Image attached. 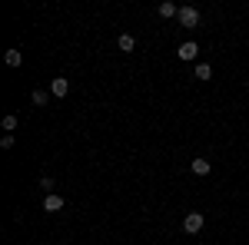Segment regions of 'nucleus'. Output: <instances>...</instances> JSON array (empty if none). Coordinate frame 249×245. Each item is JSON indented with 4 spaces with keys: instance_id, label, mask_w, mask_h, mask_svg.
<instances>
[{
    "instance_id": "nucleus-12",
    "label": "nucleus",
    "mask_w": 249,
    "mask_h": 245,
    "mask_svg": "<svg viewBox=\"0 0 249 245\" xmlns=\"http://www.w3.org/2000/svg\"><path fill=\"white\" fill-rule=\"evenodd\" d=\"M40 186H43V192H47V196H50V192H53V186H57V182H53V179H50V176H43V179H40Z\"/></svg>"
},
{
    "instance_id": "nucleus-14",
    "label": "nucleus",
    "mask_w": 249,
    "mask_h": 245,
    "mask_svg": "<svg viewBox=\"0 0 249 245\" xmlns=\"http://www.w3.org/2000/svg\"><path fill=\"white\" fill-rule=\"evenodd\" d=\"M0 146H3V149H14V132H7V136L0 139Z\"/></svg>"
},
{
    "instance_id": "nucleus-2",
    "label": "nucleus",
    "mask_w": 249,
    "mask_h": 245,
    "mask_svg": "<svg viewBox=\"0 0 249 245\" xmlns=\"http://www.w3.org/2000/svg\"><path fill=\"white\" fill-rule=\"evenodd\" d=\"M179 23H183L186 30L199 27V10H196V7H179Z\"/></svg>"
},
{
    "instance_id": "nucleus-10",
    "label": "nucleus",
    "mask_w": 249,
    "mask_h": 245,
    "mask_svg": "<svg viewBox=\"0 0 249 245\" xmlns=\"http://www.w3.org/2000/svg\"><path fill=\"white\" fill-rule=\"evenodd\" d=\"M210 76H213L210 63H196V80H210Z\"/></svg>"
},
{
    "instance_id": "nucleus-13",
    "label": "nucleus",
    "mask_w": 249,
    "mask_h": 245,
    "mask_svg": "<svg viewBox=\"0 0 249 245\" xmlns=\"http://www.w3.org/2000/svg\"><path fill=\"white\" fill-rule=\"evenodd\" d=\"M30 99H34L37 106H43V103H47V93H43V90H34V96H30Z\"/></svg>"
},
{
    "instance_id": "nucleus-6",
    "label": "nucleus",
    "mask_w": 249,
    "mask_h": 245,
    "mask_svg": "<svg viewBox=\"0 0 249 245\" xmlns=\"http://www.w3.org/2000/svg\"><path fill=\"white\" fill-rule=\"evenodd\" d=\"M190 169L196 172V176H210L213 166H210V159H193V163H190Z\"/></svg>"
},
{
    "instance_id": "nucleus-5",
    "label": "nucleus",
    "mask_w": 249,
    "mask_h": 245,
    "mask_svg": "<svg viewBox=\"0 0 249 245\" xmlns=\"http://www.w3.org/2000/svg\"><path fill=\"white\" fill-rule=\"evenodd\" d=\"M196 53H199V47H196V43H183V47H179V60H186V63H190V60H196Z\"/></svg>"
},
{
    "instance_id": "nucleus-7",
    "label": "nucleus",
    "mask_w": 249,
    "mask_h": 245,
    "mask_svg": "<svg viewBox=\"0 0 249 245\" xmlns=\"http://www.w3.org/2000/svg\"><path fill=\"white\" fill-rule=\"evenodd\" d=\"M116 43H120V50H123V53H133V50H136V37H130V33H123Z\"/></svg>"
},
{
    "instance_id": "nucleus-4",
    "label": "nucleus",
    "mask_w": 249,
    "mask_h": 245,
    "mask_svg": "<svg viewBox=\"0 0 249 245\" xmlns=\"http://www.w3.org/2000/svg\"><path fill=\"white\" fill-rule=\"evenodd\" d=\"M60 209H63V199L60 196H53V192L43 196V212H60Z\"/></svg>"
},
{
    "instance_id": "nucleus-11",
    "label": "nucleus",
    "mask_w": 249,
    "mask_h": 245,
    "mask_svg": "<svg viewBox=\"0 0 249 245\" xmlns=\"http://www.w3.org/2000/svg\"><path fill=\"white\" fill-rule=\"evenodd\" d=\"M0 126H3V132H14V130H17V116H3Z\"/></svg>"
},
{
    "instance_id": "nucleus-9",
    "label": "nucleus",
    "mask_w": 249,
    "mask_h": 245,
    "mask_svg": "<svg viewBox=\"0 0 249 245\" xmlns=\"http://www.w3.org/2000/svg\"><path fill=\"white\" fill-rule=\"evenodd\" d=\"M3 60H7V66H20V63H23V53H20V50H7Z\"/></svg>"
},
{
    "instance_id": "nucleus-3",
    "label": "nucleus",
    "mask_w": 249,
    "mask_h": 245,
    "mask_svg": "<svg viewBox=\"0 0 249 245\" xmlns=\"http://www.w3.org/2000/svg\"><path fill=\"white\" fill-rule=\"evenodd\" d=\"M50 93H53V96H67V93H70V80L57 76V80L50 83Z\"/></svg>"
},
{
    "instance_id": "nucleus-8",
    "label": "nucleus",
    "mask_w": 249,
    "mask_h": 245,
    "mask_svg": "<svg viewBox=\"0 0 249 245\" xmlns=\"http://www.w3.org/2000/svg\"><path fill=\"white\" fill-rule=\"evenodd\" d=\"M160 17H179V7L170 3V0H163V3H160Z\"/></svg>"
},
{
    "instance_id": "nucleus-1",
    "label": "nucleus",
    "mask_w": 249,
    "mask_h": 245,
    "mask_svg": "<svg viewBox=\"0 0 249 245\" xmlns=\"http://www.w3.org/2000/svg\"><path fill=\"white\" fill-rule=\"evenodd\" d=\"M203 226H206V215H203V212H190V215L183 219V229H186L190 235H196V232H203Z\"/></svg>"
}]
</instances>
